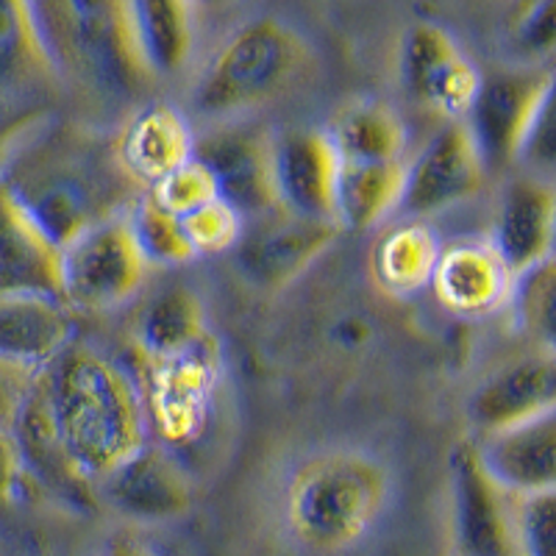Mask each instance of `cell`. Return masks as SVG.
Segmentation results:
<instances>
[{
    "mask_svg": "<svg viewBox=\"0 0 556 556\" xmlns=\"http://www.w3.org/2000/svg\"><path fill=\"white\" fill-rule=\"evenodd\" d=\"M0 178L59 248L128 212L142 195L114 159L112 134L78 121L45 126L14 153Z\"/></svg>",
    "mask_w": 556,
    "mask_h": 556,
    "instance_id": "6da1fadb",
    "label": "cell"
},
{
    "mask_svg": "<svg viewBox=\"0 0 556 556\" xmlns=\"http://www.w3.org/2000/svg\"><path fill=\"white\" fill-rule=\"evenodd\" d=\"M37 392L70 468L92 493L148 443L137 384L101 348L70 342L39 370Z\"/></svg>",
    "mask_w": 556,
    "mask_h": 556,
    "instance_id": "7a4b0ae2",
    "label": "cell"
},
{
    "mask_svg": "<svg viewBox=\"0 0 556 556\" xmlns=\"http://www.w3.org/2000/svg\"><path fill=\"white\" fill-rule=\"evenodd\" d=\"M28 9L64 92L92 126L151 101L159 81L139 51L131 0H28Z\"/></svg>",
    "mask_w": 556,
    "mask_h": 556,
    "instance_id": "3957f363",
    "label": "cell"
},
{
    "mask_svg": "<svg viewBox=\"0 0 556 556\" xmlns=\"http://www.w3.org/2000/svg\"><path fill=\"white\" fill-rule=\"evenodd\" d=\"M315 70L309 39L281 17H256L228 34L206 59L187 98L203 128L240 123L285 101Z\"/></svg>",
    "mask_w": 556,
    "mask_h": 556,
    "instance_id": "277c9868",
    "label": "cell"
},
{
    "mask_svg": "<svg viewBox=\"0 0 556 556\" xmlns=\"http://www.w3.org/2000/svg\"><path fill=\"white\" fill-rule=\"evenodd\" d=\"M392 498V470L365 448H326L292 468L281 520L301 548L342 554L374 531Z\"/></svg>",
    "mask_w": 556,
    "mask_h": 556,
    "instance_id": "5b68a950",
    "label": "cell"
},
{
    "mask_svg": "<svg viewBox=\"0 0 556 556\" xmlns=\"http://www.w3.org/2000/svg\"><path fill=\"white\" fill-rule=\"evenodd\" d=\"M67 92L34 26L28 0H0V170L59 121Z\"/></svg>",
    "mask_w": 556,
    "mask_h": 556,
    "instance_id": "8992f818",
    "label": "cell"
},
{
    "mask_svg": "<svg viewBox=\"0 0 556 556\" xmlns=\"http://www.w3.org/2000/svg\"><path fill=\"white\" fill-rule=\"evenodd\" d=\"M148 262L134 242L128 212L87 228L62 248V301L67 309L112 312L134 301L148 278Z\"/></svg>",
    "mask_w": 556,
    "mask_h": 556,
    "instance_id": "52a82bcc",
    "label": "cell"
},
{
    "mask_svg": "<svg viewBox=\"0 0 556 556\" xmlns=\"http://www.w3.org/2000/svg\"><path fill=\"white\" fill-rule=\"evenodd\" d=\"M448 556H523L515 495L486 473L473 437L448 459Z\"/></svg>",
    "mask_w": 556,
    "mask_h": 556,
    "instance_id": "ba28073f",
    "label": "cell"
},
{
    "mask_svg": "<svg viewBox=\"0 0 556 556\" xmlns=\"http://www.w3.org/2000/svg\"><path fill=\"white\" fill-rule=\"evenodd\" d=\"M554 106V73L548 67H526L481 78L479 96L465 114V126L484 159L486 173L518 162L526 137L545 109Z\"/></svg>",
    "mask_w": 556,
    "mask_h": 556,
    "instance_id": "9c48e42d",
    "label": "cell"
},
{
    "mask_svg": "<svg viewBox=\"0 0 556 556\" xmlns=\"http://www.w3.org/2000/svg\"><path fill=\"white\" fill-rule=\"evenodd\" d=\"M399 76L406 96L445 123L465 121L484 78L448 28L431 20H415L401 37Z\"/></svg>",
    "mask_w": 556,
    "mask_h": 556,
    "instance_id": "30bf717a",
    "label": "cell"
},
{
    "mask_svg": "<svg viewBox=\"0 0 556 556\" xmlns=\"http://www.w3.org/2000/svg\"><path fill=\"white\" fill-rule=\"evenodd\" d=\"M340 237V226L306 220L270 208L245 223L235 253V267L248 287L260 292H281L304 276Z\"/></svg>",
    "mask_w": 556,
    "mask_h": 556,
    "instance_id": "8fae6325",
    "label": "cell"
},
{
    "mask_svg": "<svg viewBox=\"0 0 556 556\" xmlns=\"http://www.w3.org/2000/svg\"><path fill=\"white\" fill-rule=\"evenodd\" d=\"M486 184V165L465 121L445 123L412 162H404L399 212L409 220L443 215L473 201Z\"/></svg>",
    "mask_w": 556,
    "mask_h": 556,
    "instance_id": "7c38bea8",
    "label": "cell"
},
{
    "mask_svg": "<svg viewBox=\"0 0 556 556\" xmlns=\"http://www.w3.org/2000/svg\"><path fill=\"white\" fill-rule=\"evenodd\" d=\"M96 501L131 526H167L195 506V486L165 445L146 443L96 484Z\"/></svg>",
    "mask_w": 556,
    "mask_h": 556,
    "instance_id": "4fadbf2b",
    "label": "cell"
},
{
    "mask_svg": "<svg viewBox=\"0 0 556 556\" xmlns=\"http://www.w3.org/2000/svg\"><path fill=\"white\" fill-rule=\"evenodd\" d=\"M217 181L220 201L237 208L242 220L276 208L273 192V134L251 123H223L195 134V151Z\"/></svg>",
    "mask_w": 556,
    "mask_h": 556,
    "instance_id": "5bb4252c",
    "label": "cell"
},
{
    "mask_svg": "<svg viewBox=\"0 0 556 556\" xmlns=\"http://www.w3.org/2000/svg\"><path fill=\"white\" fill-rule=\"evenodd\" d=\"M148 365H151L148 409L159 437L173 445L190 443L206 424L208 404L220 379V348L215 337L208 334L190 351Z\"/></svg>",
    "mask_w": 556,
    "mask_h": 556,
    "instance_id": "9a60e30c",
    "label": "cell"
},
{
    "mask_svg": "<svg viewBox=\"0 0 556 556\" xmlns=\"http://www.w3.org/2000/svg\"><path fill=\"white\" fill-rule=\"evenodd\" d=\"M112 148L128 181L139 192H148L184 162H190L195 151V131L181 109L148 101L117 123Z\"/></svg>",
    "mask_w": 556,
    "mask_h": 556,
    "instance_id": "2e32d148",
    "label": "cell"
},
{
    "mask_svg": "<svg viewBox=\"0 0 556 556\" xmlns=\"http://www.w3.org/2000/svg\"><path fill=\"white\" fill-rule=\"evenodd\" d=\"M556 406V362L554 351L534 348L531 354L506 362L493 370L468 399V420L476 434L529 424L551 415Z\"/></svg>",
    "mask_w": 556,
    "mask_h": 556,
    "instance_id": "e0dca14e",
    "label": "cell"
},
{
    "mask_svg": "<svg viewBox=\"0 0 556 556\" xmlns=\"http://www.w3.org/2000/svg\"><path fill=\"white\" fill-rule=\"evenodd\" d=\"M340 159L323 128H292L273 137L276 206L306 220L334 223Z\"/></svg>",
    "mask_w": 556,
    "mask_h": 556,
    "instance_id": "ac0fdd59",
    "label": "cell"
},
{
    "mask_svg": "<svg viewBox=\"0 0 556 556\" xmlns=\"http://www.w3.org/2000/svg\"><path fill=\"white\" fill-rule=\"evenodd\" d=\"M556 192L551 178L523 173L506 181L495 208L490 245L513 276L554 260Z\"/></svg>",
    "mask_w": 556,
    "mask_h": 556,
    "instance_id": "d6986e66",
    "label": "cell"
},
{
    "mask_svg": "<svg viewBox=\"0 0 556 556\" xmlns=\"http://www.w3.org/2000/svg\"><path fill=\"white\" fill-rule=\"evenodd\" d=\"M513 278L490 240L481 237L440 248L429 287L445 312L465 320H479L506 309Z\"/></svg>",
    "mask_w": 556,
    "mask_h": 556,
    "instance_id": "ffe728a7",
    "label": "cell"
},
{
    "mask_svg": "<svg viewBox=\"0 0 556 556\" xmlns=\"http://www.w3.org/2000/svg\"><path fill=\"white\" fill-rule=\"evenodd\" d=\"M62 248L45 235L26 203L0 178V295H59Z\"/></svg>",
    "mask_w": 556,
    "mask_h": 556,
    "instance_id": "44dd1931",
    "label": "cell"
},
{
    "mask_svg": "<svg viewBox=\"0 0 556 556\" xmlns=\"http://www.w3.org/2000/svg\"><path fill=\"white\" fill-rule=\"evenodd\" d=\"M484 470L504 486L520 495L556 490V415L534 417L529 424L473 437Z\"/></svg>",
    "mask_w": 556,
    "mask_h": 556,
    "instance_id": "7402d4cb",
    "label": "cell"
},
{
    "mask_svg": "<svg viewBox=\"0 0 556 556\" xmlns=\"http://www.w3.org/2000/svg\"><path fill=\"white\" fill-rule=\"evenodd\" d=\"M73 340V315L62 298L34 292L0 295V356L45 367Z\"/></svg>",
    "mask_w": 556,
    "mask_h": 556,
    "instance_id": "603a6c76",
    "label": "cell"
},
{
    "mask_svg": "<svg viewBox=\"0 0 556 556\" xmlns=\"http://www.w3.org/2000/svg\"><path fill=\"white\" fill-rule=\"evenodd\" d=\"M404 162H340L334 223L340 231H370L399 212Z\"/></svg>",
    "mask_w": 556,
    "mask_h": 556,
    "instance_id": "cb8c5ba5",
    "label": "cell"
},
{
    "mask_svg": "<svg viewBox=\"0 0 556 556\" xmlns=\"http://www.w3.org/2000/svg\"><path fill=\"white\" fill-rule=\"evenodd\" d=\"M195 7L190 0H131L139 51L159 78L178 76L195 48Z\"/></svg>",
    "mask_w": 556,
    "mask_h": 556,
    "instance_id": "d4e9b609",
    "label": "cell"
},
{
    "mask_svg": "<svg viewBox=\"0 0 556 556\" xmlns=\"http://www.w3.org/2000/svg\"><path fill=\"white\" fill-rule=\"evenodd\" d=\"M206 337V306L190 287H170L159 292L134 326V342L146 362L170 359Z\"/></svg>",
    "mask_w": 556,
    "mask_h": 556,
    "instance_id": "484cf974",
    "label": "cell"
},
{
    "mask_svg": "<svg viewBox=\"0 0 556 556\" xmlns=\"http://www.w3.org/2000/svg\"><path fill=\"white\" fill-rule=\"evenodd\" d=\"M323 131L329 134L340 162H404V123L379 101L345 103Z\"/></svg>",
    "mask_w": 556,
    "mask_h": 556,
    "instance_id": "4316f807",
    "label": "cell"
},
{
    "mask_svg": "<svg viewBox=\"0 0 556 556\" xmlns=\"http://www.w3.org/2000/svg\"><path fill=\"white\" fill-rule=\"evenodd\" d=\"M440 240L424 220H404L381 235L374 248L376 285L392 298H412L429 287L440 256Z\"/></svg>",
    "mask_w": 556,
    "mask_h": 556,
    "instance_id": "83f0119b",
    "label": "cell"
},
{
    "mask_svg": "<svg viewBox=\"0 0 556 556\" xmlns=\"http://www.w3.org/2000/svg\"><path fill=\"white\" fill-rule=\"evenodd\" d=\"M128 226L148 267H181L195 262L181 217L167 212L151 192H142L128 206Z\"/></svg>",
    "mask_w": 556,
    "mask_h": 556,
    "instance_id": "f1b7e54d",
    "label": "cell"
},
{
    "mask_svg": "<svg viewBox=\"0 0 556 556\" xmlns=\"http://www.w3.org/2000/svg\"><path fill=\"white\" fill-rule=\"evenodd\" d=\"M506 309L513 312L518 331H523L534 348L554 351L556 320V265L545 260L513 278Z\"/></svg>",
    "mask_w": 556,
    "mask_h": 556,
    "instance_id": "f546056e",
    "label": "cell"
},
{
    "mask_svg": "<svg viewBox=\"0 0 556 556\" xmlns=\"http://www.w3.org/2000/svg\"><path fill=\"white\" fill-rule=\"evenodd\" d=\"M181 226L195 260L235 251L242 231H245V220H242L240 212L228 206L226 201H220V198L195 208L190 215H184Z\"/></svg>",
    "mask_w": 556,
    "mask_h": 556,
    "instance_id": "4dcf8cb0",
    "label": "cell"
},
{
    "mask_svg": "<svg viewBox=\"0 0 556 556\" xmlns=\"http://www.w3.org/2000/svg\"><path fill=\"white\" fill-rule=\"evenodd\" d=\"M506 39L531 64L551 56L556 39L554 0H518L506 17Z\"/></svg>",
    "mask_w": 556,
    "mask_h": 556,
    "instance_id": "1f68e13d",
    "label": "cell"
},
{
    "mask_svg": "<svg viewBox=\"0 0 556 556\" xmlns=\"http://www.w3.org/2000/svg\"><path fill=\"white\" fill-rule=\"evenodd\" d=\"M148 192L176 217L190 215L195 208L206 206V203L220 198L212 170L195 156H192L190 162H184L178 170H173L170 176L162 178V181Z\"/></svg>",
    "mask_w": 556,
    "mask_h": 556,
    "instance_id": "d6a6232c",
    "label": "cell"
},
{
    "mask_svg": "<svg viewBox=\"0 0 556 556\" xmlns=\"http://www.w3.org/2000/svg\"><path fill=\"white\" fill-rule=\"evenodd\" d=\"M518 543L523 556H556V490L515 498Z\"/></svg>",
    "mask_w": 556,
    "mask_h": 556,
    "instance_id": "836d02e7",
    "label": "cell"
},
{
    "mask_svg": "<svg viewBox=\"0 0 556 556\" xmlns=\"http://www.w3.org/2000/svg\"><path fill=\"white\" fill-rule=\"evenodd\" d=\"M39 370L42 367L23 365V362L0 356V431L3 434H12L14 426H17L20 415H23L34 387H37Z\"/></svg>",
    "mask_w": 556,
    "mask_h": 556,
    "instance_id": "e575fe53",
    "label": "cell"
},
{
    "mask_svg": "<svg viewBox=\"0 0 556 556\" xmlns=\"http://www.w3.org/2000/svg\"><path fill=\"white\" fill-rule=\"evenodd\" d=\"M28 484V476L23 470L17 448H14L12 434L0 431V506L17 504L23 490Z\"/></svg>",
    "mask_w": 556,
    "mask_h": 556,
    "instance_id": "d590c367",
    "label": "cell"
},
{
    "mask_svg": "<svg viewBox=\"0 0 556 556\" xmlns=\"http://www.w3.org/2000/svg\"><path fill=\"white\" fill-rule=\"evenodd\" d=\"M98 556H162L153 545H148L146 540L137 538L134 531H114L109 534L106 543H103L101 554Z\"/></svg>",
    "mask_w": 556,
    "mask_h": 556,
    "instance_id": "8d00e7d4",
    "label": "cell"
},
{
    "mask_svg": "<svg viewBox=\"0 0 556 556\" xmlns=\"http://www.w3.org/2000/svg\"><path fill=\"white\" fill-rule=\"evenodd\" d=\"M370 340V329H367V323L359 320V317H348L337 326V342L345 348H356L362 342Z\"/></svg>",
    "mask_w": 556,
    "mask_h": 556,
    "instance_id": "74e56055",
    "label": "cell"
},
{
    "mask_svg": "<svg viewBox=\"0 0 556 556\" xmlns=\"http://www.w3.org/2000/svg\"><path fill=\"white\" fill-rule=\"evenodd\" d=\"M190 3L201 9H226L231 7V3H237V0H190Z\"/></svg>",
    "mask_w": 556,
    "mask_h": 556,
    "instance_id": "f35d334b",
    "label": "cell"
}]
</instances>
